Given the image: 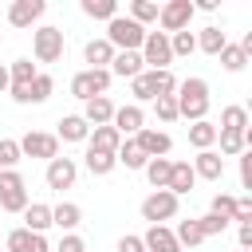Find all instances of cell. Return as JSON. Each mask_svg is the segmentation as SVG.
I'll return each instance as SVG.
<instances>
[{"label":"cell","instance_id":"obj_18","mask_svg":"<svg viewBox=\"0 0 252 252\" xmlns=\"http://www.w3.org/2000/svg\"><path fill=\"white\" fill-rule=\"evenodd\" d=\"M193 173L205 177V181H220V177H224V158H220L217 150H197V158H193Z\"/></svg>","mask_w":252,"mask_h":252},{"label":"cell","instance_id":"obj_6","mask_svg":"<svg viewBox=\"0 0 252 252\" xmlns=\"http://www.w3.org/2000/svg\"><path fill=\"white\" fill-rule=\"evenodd\" d=\"M0 209L4 213H24L28 209V185L20 169H0Z\"/></svg>","mask_w":252,"mask_h":252},{"label":"cell","instance_id":"obj_16","mask_svg":"<svg viewBox=\"0 0 252 252\" xmlns=\"http://www.w3.org/2000/svg\"><path fill=\"white\" fill-rule=\"evenodd\" d=\"M142 248L146 252H181V244H177V236H173L169 224H150L146 236H142Z\"/></svg>","mask_w":252,"mask_h":252},{"label":"cell","instance_id":"obj_42","mask_svg":"<svg viewBox=\"0 0 252 252\" xmlns=\"http://www.w3.org/2000/svg\"><path fill=\"white\" fill-rule=\"evenodd\" d=\"M150 83H154V94H173L177 91V75L173 71H150Z\"/></svg>","mask_w":252,"mask_h":252},{"label":"cell","instance_id":"obj_35","mask_svg":"<svg viewBox=\"0 0 252 252\" xmlns=\"http://www.w3.org/2000/svg\"><path fill=\"white\" fill-rule=\"evenodd\" d=\"M217 59H220V67H224V71H232V75L248 67V55H244V47H240V43H224V51H220Z\"/></svg>","mask_w":252,"mask_h":252},{"label":"cell","instance_id":"obj_15","mask_svg":"<svg viewBox=\"0 0 252 252\" xmlns=\"http://www.w3.org/2000/svg\"><path fill=\"white\" fill-rule=\"evenodd\" d=\"M110 118H114V102H110V94H94V98H87L83 102V122L94 130V126H110Z\"/></svg>","mask_w":252,"mask_h":252},{"label":"cell","instance_id":"obj_50","mask_svg":"<svg viewBox=\"0 0 252 252\" xmlns=\"http://www.w3.org/2000/svg\"><path fill=\"white\" fill-rule=\"evenodd\" d=\"M4 91H8V67L0 63V94H4Z\"/></svg>","mask_w":252,"mask_h":252},{"label":"cell","instance_id":"obj_31","mask_svg":"<svg viewBox=\"0 0 252 252\" xmlns=\"http://www.w3.org/2000/svg\"><path fill=\"white\" fill-rule=\"evenodd\" d=\"M79 8H83V16H91V20H106V24L118 16V0H83Z\"/></svg>","mask_w":252,"mask_h":252},{"label":"cell","instance_id":"obj_44","mask_svg":"<svg viewBox=\"0 0 252 252\" xmlns=\"http://www.w3.org/2000/svg\"><path fill=\"white\" fill-rule=\"evenodd\" d=\"M197 224H201V232H205V240H209V236H220V232L228 228V220H220V217H213V213H205V217H197Z\"/></svg>","mask_w":252,"mask_h":252},{"label":"cell","instance_id":"obj_27","mask_svg":"<svg viewBox=\"0 0 252 252\" xmlns=\"http://www.w3.org/2000/svg\"><path fill=\"white\" fill-rule=\"evenodd\" d=\"M83 59L91 63V67H110V59H114V47L98 35V39H87V47H83Z\"/></svg>","mask_w":252,"mask_h":252},{"label":"cell","instance_id":"obj_32","mask_svg":"<svg viewBox=\"0 0 252 252\" xmlns=\"http://www.w3.org/2000/svg\"><path fill=\"white\" fill-rule=\"evenodd\" d=\"M158 8H161L158 0H130V12H126V16H130L138 28H146V24L158 20Z\"/></svg>","mask_w":252,"mask_h":252},{"label":"cell","instance_id":"obj_4","mask_svg":"<svg viewBox=\"0 0 252 252\" xmlns=\"http://www.w3.org/2000/svg\"><path fill=\"white\" fill-rule=\"evenodd\" d=\"M32 51H35V59H39V63H59V59H63V51H67V39H63V32H59V28L43 24V28H35V32H32Z\"/></svg>","mask_w":252,"mask_h":252},{"label":"cell","instance_id":"obj_38","mask_svg":"<svg viewBox=\"0 0 252 252\" xmlns=\"http://www.w3.org/2000/svg\"><path fill=\"white\" fill-rule=\"evenodd\" d=\"M217 130H248V110H244V106H236V102H232V106H224V110H220V126H217Z\"/></svg>","mask_w":252,"mask_h":252},{"label":"cell","instance_id":"obj_10","mask_svg":"<svg viewBox=\"0 0 252 252\" xmlns=\"http://www.w3.org/2000/svg\"><path fill=\"white\" fill-rule=\"evenodd\" d=\"M75 177H79V161H75V158H51V161H47V173H43L47 189L63 193V189L75 185Z\"/></svg>","mask_w":252,"mask_h":252},{"label":"cell","instance_id":"obj_3","mask_svg":"<svg viewBox=\"0 0 252 252\" xmlns=\"http://www.w3.org/2000/svg\"><path fill=\"white\" fill-rule=\"evenodd\" d=\"M138 55H142V67H146V71H169V63H173L169 35H165V32H146Z\"/></svg>","mask_w":252,"mask_h":252},{"label":"cell","instance_id":"obj_1","mask_svg":"<svg viewBox=\"0 0 252 252\" xmlns=\"http://www.w3.org/2000/svg\"><path fill=\"white\" fill-rule=\"evenodd\" d=\"M173 98H177V118H189V122H201L205 114H209V106H213V98H209V83L205 79H181L177 83V91H173Z\"/></svg>","mask_w":252,"mask_h":252},{"label":"cell","instance_id":"obj_28","mask_svg":"<svg viewBox=\"0 0 252 252\" xmlns=\"http://www.w3.org/2000/svg\"><path fill=\"white\" fill-rule=\"evenodd\" d=\"M189 146H193V150H213V146H217V126H213L209 118L193 122V126H189Z\"/></svg>","mask_w":252,"mask_h":252},{"label":"cell","instance_id":"obj_47","mask_svg":"<svg viewBox=\"0 0 252 252\" xmlns=\"http://www.w3.org/2000/svg\"><path fill=\"white\" fill-rule=\"evenodd\" d=\"M240 185H244V189H252V150H244V154H240Z\"/></svg>","mask_w":252,"mask_h":252},{"label":"cell","instance_id":"obj_49","mask_svg":"<svg viewBox=\"0 0 252 252\" xmlns=\"http://www.w3.org/2000/svg\"><path fill=\"white\" fill-rule=\"evenodd\" d=\"M236 240H240V248L248 252V248H252V224H236Z\"/></svg>","mask_w":252,"mask_h":252},{"label":"cell","instance_id":"obj_21","mask_svg":"<svg viewBox=\"0 0 252 252\" xmlns=\"http://www.w3.org/2000/svg\"><path fill=\"white\" fill-rule=\"evenodd\" d=\"M106 71L118 75V79H138L146 67H142V55H138V51H114V59H110Z\"/></svg>","mask_w":252,"mask_h":252},{"label":"cell","instance_id":"obj_22","mask_svg":"<svg viewBox=\"0 0 252 252\" xmlns=\"http://www.w3.org/2000/svg\"><path fill=\"white\" fill-rule=\"evenodd\" d=\"M20 217H24V224H20V228H28V232H39V236H43V232L51 228V205L28 201V209H24Z\"/></svg>","mask_w":252,"mask_h":252},{"label":"cell","instance_id":"obj_2","mask_svg":"<svg viewBox=\"0 0 252 252\" xmlns=\"http://www.w3.org/2000/svg\"><path fill=\"white\" fill-rule=\"evenodd\" d=\"M114 51H138L142 47V39H146V28H138L130 16H114L110 24H106V35H102Z\"/></svg>","mask_w":252,"mask_h":252},{"label":"cell","instance_id":"obj_8","mask_svg":"<svg viewBox=\"0 0 252 252\" xmlns=\"http://www.w3.org/2000/svg\"><path fill=\"white\" fill-rule=\"evenodd\" d=\"M189 20H193V0H165V4L158 8V24H161V32H165V35L185 32V28H189Z\"/></svg>","mask_w":252,"mask_h":252},{"label":"cell","instance_id":"obj_23","mask_svg":"<svg viewBox=\"0 0 252 252\" xmlns=\"http://www.w3.org/2000/svg\"><path fill=\"white\" fill-rule=\"evenodd\" d=\"M51 224H59L63 232H75L83 224V209L75 201H59V205H51Z\"/></svg>","mask_w":252,"mask_h":252},{"label":"cell","instance_id":"obj_40","mask_svg":"<svg viewBox=\"0 0 252 252\" xmlns=\"http://www.w3.org/2000/svg\"><path fill=\"white\" fill-rule=\"evenodd\" d=\"M209 213L232 224V213H236V197H232V193H217V197L209 201Z\"/></svg>","mask_w":252,"mask_h":252},{"label":"cell","instance_id":"obj_20","mask_svg":"<svg viewBox=\"0 0 252 252\" xmlns=\"http://www.w3.org/2000/svg\"><path fill=\"white\" fill-rule=\"evenodd\" d=\"M193 185H197L193 165H189V161H173V169H169V185H165V189H169V193L181 201L185 193H193Z\"/></svg>","mask_w":252,"mask_h":252},{"label":"cell","instance_id":"obj_39","mask_svg":"<svg viewBox=\"0 0 252 252\" xmlns=\"http://www.w3.org/2000/svg\"><path fill=\"white\" fill-rule=\"evenodd\" d=\"M130 94H134V106H142V102H154L158 94H154V83H150V71H142L138 79H130Z\"/></svg>","mask_w":252,"mask_h":252},{"label":"cell","instance_id":"obj_14","mask_svg":"<svg viewBox=\"0 0 252 252\" xmlns=\"http://www.w3.org/2000/svg\"><path fill=\"white\" fill-rule=\"evenodd\" d=\"M4 252H51V244H47V236H39V232L12 228L8 240H4Z\"/></svg>","mask_w":252,"mask_h":252},{"label":"cell","instance_id":"obj_33","mask_svg":"<svg viewBox=\"0 0 252 252\" xmlns=\"http://www.w3.org/2000/svg\"><path fill=\"white\" fill-rule=\"evenodd\" d=\"M35 75H39V71H35L32 59H16V63H8V87H28Z\"/></svg>","mask_w":252,"mask_h":252},{"label":"cell","instance_id":"obj_36","mask_svg":"<svg viewBox=\"0 0 252 252\" xmlns=\"http://www.w3.org/2000/svg\"><path fill=\"white\" fill-rule=\"evenodd\" d=\"M51 91H55V79H51L47 71H39V75L28 83V102H47Z\"/></svg>","mask_w":252,"mask_h":252},{"label":"cell","instance_id":"obj_46","mask_svg":"<svg viewBox=\"0 0 252 252\" xmlns=\"http://www.w3.org/2000/svg\"><path fill=\"white\" fill-rule=\"evenodd\" d=\"M232 224H252V197H236V213Z\"/></svg>","mask_w":252,"mask_h":252},{"label":"cell","instance_id":"obj_51","mask_svg":"<svg viewBox=\"0 0 252 252\" xmlns=\"http://www.w3.org/2000/svg\"><path fill=\"white\" fill-rule=\"evenodd\" d=\"M236 252H244V248H236Z\"/></svg>","mask_w":252,"mask_h":252},{"label":"cell","instance_id":"obj_9","mask_svg":"<svg viewBox=\"0 0 252 252\" xmlns=\"http://www.w3.org/2000/svg\"><path fill=\"white\" fill-rule=\"evenodd\" d=\"M16 142H20V154H24V158H43V161L59 158V138H55V134L28 130V134H24V138H16Z\"/></svg>","mask_w":252,"mask_h":252},{"label":"cell","instance_id":"obj_13","mask_svg":"<svg viewBox=\"0 0 252 252\" xmlns=\"http://www.w3.org/2000/svg\"><path fill=\"white\" fill-rule=\"evenodd\" d=\"M43 12H47L43 0H12V4H8V24H12V28H32Z\"/></svg>","mask_w":252,"mask_h":252},{"label":"cell","instance_id":"obj_45","mask_svg":"<svg viewBox=\"0 0 252 252\" xmlns=\"http://www.w3.org/2000/svg\"><path fill=\"white\" fill-rule=\"evenodd\" d=\"M51 252H87V244H83V236H79V232H63V240H59Z\"/></svg>","mask_w":252,"mask_h":252},{"label":"cell","instance_id":"obj_5","mask_svg":"<svg viewBox=\"0 0 252 252\" xmlns=\"http://www.w3.org/2000/svg\"><path fill=\"white\" fill-rule=\"evenodd\" d=\"M110 71L106 67H87V71H79L75 79H71V94L79 98V102H87V98H94V94H106L110 91Z\"/></svg>","mask_w":252,"mask_h":252},{"label":"cell","instance_id":"obj_30","mask_svg":"<svg viewBox=\"0 0 252 252\" xmlns=\"http://www.w3.org/2000/svg\"><path fill=\"white\" fill-rule=\"evenodd\" d=\"M173 236H177V244H181V248H197V244H205V232H201L197 217H189V220H177Z\"/></svg>","mask_w":252,"mask_h":252},{"label":"cell","instance_id":"obj_43","mask_svg":"<svg viewBox=\"0 0 252 252\" xmlns=\"http://www.w3.org/2000/svg\"><path fill=\"white\" fill-rule=\"evenodd\" d=\"M154 114H158V122H177V98L173 94L154 98Z\"/></svg>","mask_w":252,"mask_h":252},{"label":"cell","instance_id":"obj_7","mask_svg":"<svg viewBox=\"0 0 252 252\" xmlns=\"http://www.w3.org/2000/svg\"><path fill=\"white\" fill-rule=\"evenodd\" d=\"M177 209H181V201H177L169 189H154V193L142 201V220H150V224H165V220L177 217Z\"/></svg>","mask_w":252,"mask_h":252},{"label":"cell","instance_id":"obj_12","mask_svg":"<svg viewBox=\"0 0 252 252\" xmlns=\"http://www.w3.org/2000/svg\"><path fill=\"white\" fill-rule=\"evenodd\" d=\"M110 126L118 130V138H134V134L146 126V110H142V106H134V102H126V106H114V118H110Z\"/></svg>","mask_w":252,"mask_h":252},{"label":"cell","instance_id":"obj_24","mask_svg":"<svg viewBox=\"0 0 252 252\" xmlns=\"http://www.w3.org/2000/svg\"><path fill=\"white\" fill-rule=\"evenodd\" d=\"M224 43H228V35H224L217 24H209V28H201V32H197V51H205V55H220V51H224Z\"/></svg>","mask_w":252,"mask_h":252},{"label":"cell","instance_id":"obj_48","mask_svg":"<svg viewBox=\"0 0 252 252\" xmlns=\"http://www.w3.org/2000/svg\"><path fill=\"white\" fill-rule=\"evenodd\" d=\"M118 252H146V248H142V236H134V232H126V236L118 240Z\"/></svg>","mask_w":252,"mask_h":252},{"label":"cell","instance_id":"obj_17","mask_svg":"<svg viewBox=\"0 0 252 252\" xmlns=\"http://www.w3.org/2000/svg\"><path fill=\"white\" fill-rule=\"evenodd\" d=\"M217 146L220 158H240L252 146V130H217Z\"/></svg>","mask_w":252,"mask_h":252},{"label":"cell","instance_id":"obj_34","mask_svg":"<svg viewBox=\"0 0 252 252\" xmlns=\"http://www.w3.org/2000/svg\"><path fill=\"white\" fill-rule=\"evenodd\" d=\"M169 169H173L169 158H150V161H146V177H150V185H154V189H165V185H169Z\"/></svg>","mask_w":252,"mask_h":252},{"label":"cell","instance_id":"obj_37","mask_svg":"<svg viewBox=\"0 0 252 252\" xmlns=\"http://www.w3.org/2000/svg\"><path fill=\"white\" fill-rule=\"evenodd\" d=\"M169 51H173V59H181V55H193L197 51V32H173L169 35Z\"/></svg>","mask_w":252,"mask_h":252},{"label":"cell","instance_id":"obj_19","mask_svg":"<svg viewBox=\"0 0 252 252\" xmlns=\"http://www.w3.org/2000/svg\"><path fill=\"white\" fill-rule=\"evenodd\" d=\"M55 138L59 142H87L91 138V126L83 122V114H63L55 122Z\"/></svg>","mask_w":252,"mask_h":252},{"label":"cell","instance_id":"obj_52","mask_svg":"<svg viewBox=\"0 0 252 252\" xmlns=\"http://www.w3.org/2000/svg\"><path fill=\"white\" fill-rule=\"evenodd\" d=\"M0 252H4V248H0Z\"/></svg>","mask_w":252,"mask_h":252},{"label":"cell","instance_id":"obj_29","mask_svg":"<svg viewBox=\"0 0 252 252\" xmlns=\"http://www.w3.org/2000/svg\"><path fill=\"white\" fill-rule=\"evenodd\" d=\"M114 161H118V165H126V169H146V161H150V158L134 146V138H122V146H118Z\"/></svg>","mask_w":252,"mask_h":252},{"label":"cell","instance_id":"obj_11","mask_svg":"<svg viewBox=\"0 0 252 252\" xmlns=\"http://www.w3.org/2000/svg\"><path fill=\"white\" fill-rule=\"evenodd\" d=\"M134 146L146 154V158H165L169 150H173V138L165 134V130H154V126H142L138 134H134Z\"/></svg>","mask_w":252,"mask_h":252},{"label":"cell","instance_id":"obj_41","mask_svg":"<svg viewBox=\"0 0 252 252\" xmlns=\"http://www.w3.org/2000/svg\"><path fill=\"white\" fill-rule=\"evenodd\" d=\"M20 142L16 138H0V169H16L20 165Z\"/></svg>","mask_w":252,"mask_h":252},{"label":"cell","instance_id":"obj_25","mask_svg":"<svg viewBox=\"0 0 252 252\" xmlns=\"http://www.w3.org/2000/svg\"><path fill=\"white\" fill-rule=\"evenodd\" d=\"M87 146H91V150H102V154H118L122 138H118V130H114V126H94V130H91V138H87Z\"/></svg>","mask_w":252,"mask_h":252},{"label":"cell","instance_id":"obj_26","mask_svg":"<svg viewBox=\"0 0 252 252\" xmlns=\"http://www.w3.org/2000/svg\"><path fill=\"white\" fill-rule=\"evenodd\" d=\"M83 165H87V173L91 177H106V173H114V154H102V150H91L87 146V154H83Z\"/></svg>","mask_w":252,"mask_h":252}]
</instances>
